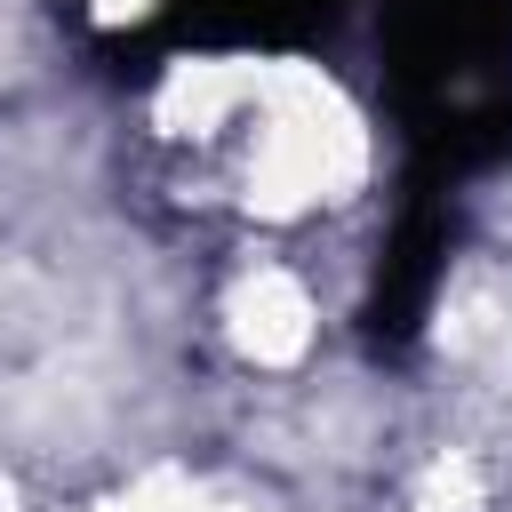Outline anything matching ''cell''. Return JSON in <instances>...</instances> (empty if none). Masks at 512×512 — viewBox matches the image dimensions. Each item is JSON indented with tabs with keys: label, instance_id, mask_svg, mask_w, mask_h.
<instances>
[{
	"label": "cell",
	"instance_id": "cell-1",
	"mask_svg": "<svg viewBox=\"0 0 512 512\" xmlns=\"http://www.w3.org/2000/svg\"><path fill=\"white\" fill-rule=\"evenodd\" d=\"M384 104L408 168L464 184L512 160V0H384Z\"/></svg>",
	"mask_w": 512,
	"mask_h": 512
},
{
	"label": "cell",
	"instance_id": "cell-3",
	"mask_svg": "<svg viewBox=\"0 0 512 512\" xmlns=\"http://www.w3.org/2000/svg\"><path fill=\"white\" fill-rule=\"evenodd\" d=\"M344 0H160V48H312L328 40Z\"/></svg>",
	"mask_w": 512,
	"mask_h": 512
},
{
	"label": "cell",
	"instance_id": "cell-2",
	"mask_svg": "<svg viewBox=\"0 0 512 512\" xmlns=\"http://www.w3.org/2000/svg\"><path fill=\"white\" fill-rule=\"evenodd\" d=\"M448 248H456V184L440 176H416L408 168V192H400V216L376 248V280H368V304H360V336L368 352H408L432 320V296L448 280Z\"/></svg>",
	"mask_w": 512,
	"mask_h": 512
}]
</instances>
